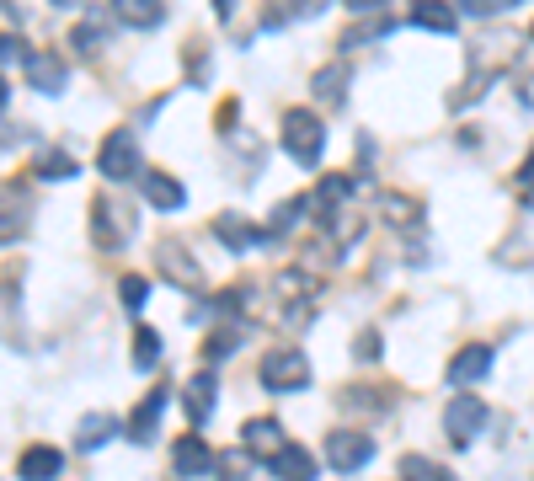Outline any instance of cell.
<instances>
[{
    "label": "cell",
    "instance_id": "cell-32",
    "mask_svg": "<svg viewBox=\"0 0 534 481\" xmlns=\"http://www.w3.org/2000/svg\"><path fill=\"white\" fill-rule=\"evenodd\" d=\"M214 11H219V22L235 27V11H241V0H214Z\"/></svg>",
    "mask_w": 534,
    "mask_h": 481
},
{
    "label": "cell",
    "instance_id": "cell-17",
    "mask_svg": "<svg viewBox=\"0 0 534 481\" xmlns=\"http://www.w3.org/2000/svg\"><path fill=\"white\" fill-rule=\"evenodd\" d=\"M241 444L257 449V455H278L289 439H284V428H278V417H251V423L241 428Z\"/></svg>",
    "mask_w": 534,
    "mask_h": 481
},
{
    "label": "cell",
    "instance_id": "cell-11",
    "mask_svg": "<svg viewBox=\"0 0 534 481\" xmlns=\"http://www.w3.org/2000/svg\"><path fill=\"white\" fill-rule=\"evenodd\" d=\"M348 198H353L348 177H321L316 193H310V214H316V220H332L337 209H348Z\"/></svg>",
    "mask_w": 534,
    "mask_h": 481
},
{
    "label": "cell",
    "instance_id": "cell-31",
    "mask_svg": "<svg viewBox=\"0 0 534 481\" xmlns=\"http://www.w3.org/2000/svg\"><path fill=\"white\" fill-rule=\"evenodd\" d=\"M27 65V59H33V49H27V43L17 38V33H0V65Z\"/></svg>",
    "mask_w": 534,
    "mask_h": 481
},
{
    "label": "cell",
    "instance_id": "cell-36",
    "mask_svg": "<svg viewBox=\"0 0 534 481\" xmlns=\"http://www.w3.org/2000/svg\"><path fill=\"white\" fill-rule=\"evenodd\" d=\"M342 6H348V11H380L385 0H342Z\"/></svg>",
    "mask_w": 534,
    "mask_h": 481
},
{
    "label": "cell",
    "instance_id": "cell-39",
    "mask_svg": "<svg viewBox=\"0 0 534 481\" xmlns=\"http://www.w3.org/2000/svg\"><path fill=\"white\" fill-rule=\"evenodd\" d=\"M54 6H75V0H54Z\"/></svg>",
    "mask_w": 534,
    "mask_h": 481
},
{
    "label": "cell",
    "instance_id": "cell-33",
    "mask_svg": "<svg viewBox=\"0 0 534 481\" xmlns=\"http://www.w3.org/2000/svg\"><path fill=\"white\" fill-rule=\"evenodd\" d=\"M374 353H380V343H374V332H364L358 337V359H374Z\"/></svg>",
    "mask_w": 534,
    "mask_h": 481
},
{
    "label": "cell",
    "instance_id": "cell-12",
    "mask_svg": "<svg viewBox=\"0 0 534 481\" xmlns=\"http://www.w3.org/2000/svg\"><path fill=\"white\" fill-rule=\"evenodd\" d=\"M278 481H316V460H310V449L305 444H284L273 455V465H267Z\"/></svg>",
    "mask_w": 534,
    "mask_h": 481
},
{
    "label": "cell",
    "instance_id": "cell-9",
    "mask_svg": "<svg viewBox=\"0 0 534 481\" xmlns=\"http://www.w3.org/2000/svg\"><path fill=\"white\" fill-rule=\"evenodd\" d=\"M171 465H177V476H203L214 471V449L198 439V433H182L177 444H171Z\"/></svg>",
    "mask_w": 534,
    "mask_h": 481
},
{
    "label": "cell",
    "instance_id": "cell-14",
    "mask_svg": "<svg viewBox=\"0 0 534 481\" xmlns=\"http://www.w3.org/2000/svg\"><path fill=\"white\" fill-rule=\"evenodd\" d=\"M214 396H219V380L214 375H193L182 391V407H187V423H209L214 412Z\"/></svg>",
    "mask_w": 534,
    "mask_h": 481
},
{
    "label": "cell",
    "instance_id": "cell-6",
    "mask_svg": "<svg viewBox=\"0 0 534 481\" xmlns=\"http://www.w3.org/2000/svg\"><path fill=\"white\" fill-rule=\"evenodd\" d=\"M97 166H102V177L107 182H123V177H145L139 172V145H134V134L129 129H113L102 139V150H97Z\"/></svg>",
    "mask_w": 534,
    "mask_h": 481
},
{
    "label": "cell",
    "instance_id": "cell-24",
    "mask_svg": "<svg viewBox=\"0 0 534 481\" xmlns=\"http://www.w3.org/2000/svg\"><path fill=\"white\" fill-rule=\"evenodd\" d=\"M316 97L321 102H342V97H348V70H342V65L316 70Z\"/></svg>",
    "mask_w": 534,
    "mask_h": 481
},
{
    "label": "cell",
    "instance_id": "cell-5",
    "mask_svg": "<svg viewBox=\"0 0 534 481\" xmlns=\"http://www.w3.org/2000/svg\"><path fill=\"white\" fill-rule=\"evenodd\" d=\"M481 428H486V401L481 396H470V391H460L444 407V433H449V444H470V439H481Z\"/></svg>",
    "mask_w": 534,
    "mask_h": 481
},
{
    "label": "cell",
    "instance_id": "cell-26",
    "mask_svg": "<svg viewBox=\"0 0 534 481\" xmlns=\"http://www.w3.org/2000/svg\"><path fill=\"white\" fill-rule=\"evenodd\" d=\"M33 172H38V177H49V182H65V177H75V161H70L65 150H43Z\"/></svg>",
    "mask_w": 534,
    "mask_h": 481
},
{
    "label": "cell",
    "instance_id": "cell-18",
    "mask_svg": "<svg viewBox=\"0 0 534 481\" xmlns=\"http://www.w3.org/2000/svg\"><path fill=\"white\" fill-rule=\"evenodd\" d=\"M161 407H166V385H161V391H150V396L134 407V417H129V439H134V444H150V439H155V423H161Z\"/></svg>",
    "mask_w": 534,
    "mask_h": 481
},
{
    "label": "cell",
    "instance_id": "cell-13",
    "mask_svg": "<svg viewBox=\"0 0 534 481\" xmlns=\"http://www.w3.org/2000/svg\"><path fill=\"white\" fill-rule=\"evenodd\" d=\"M59 471H65V455H59L54 444H33V449L22 455V465H17L22 481H54Z\"/></svg>",
    "mask_w": 534,
    "mask_h": 481
},
{
    "label": "cell",
    "instance_id": "cell-8",
    "mask_svg": "<svg viewBox=\"0 0 534 481\" xmlns=\"http://www.w3.org/2000/svg\"><path fill=\"white\" fill-rule=\"evenodd\" d=\"M486 369H492V348H486V343H465L449 359V385H454V391H470L476 380H486Z\"/></svg>",
    "mask_w": 534,
    "mask_h": 481
},
{
    "label": "cell",
    "instance_id": "cell-21",
    "mask_svg": "<svg viewBox=\"0 0 534 481\" xmlns=\"http://www.w3.org/2000/svg\"><path fill=\"white\" fill-rule=\"evenodd\" d=\"M380 209H385V220L396 230H417L422 225V204H417V198H406V193H385Z\"/></svg>",
    "mask_w": 534,
    "mask_h": 481
},
{
    "label": "cell",
    "instance_id": "cell-19",
    "mask_svg": "<svg viewBox=\"0 0 534 481\" xmlns=\"http://www.w3.org/2000/svg\"><path fill=\"white\" fill-rule=\"evenodd\" d=\"M27 75H33V86L49 91V97L65 91V59H59V54H33V59H27Z\"/></svg>",
    "mask_w": 534,
    "mask_h": 481
},
{
    "label": "cell",
    "instance_id": "cell-2",
    "mask_svg": "<svg viewBox=\"0 0 534 481\" xmlns=\"http://www.w3.org/2000/svg\"><path fill=\"white\" fill-rule=\"evenodd\" d=\"M284 150H289V161L316 166L321 150H326V123L316 113H289L284 118Z\"/></svg>",
    "mask_w": 534,
    "mask_h": 481
},
{
    "label": "cell",
    "instance_id": "cell-35",
    "mask_svg": "<svg viewBox=\"0 0 534 481\" xmlns=\"http://www.w3.org/2000/svg\"><path fill=\"white\" fill-rule=\"evenodd\" d=\"M529 182H534V150L524 155V172H518V188H529Z\"/></svg>",
    "mask_w": 534,
    "mask_h": 481
},
{
    "label": "cell",
    "instance_id": "cell-34",
    "mask_svg": "<svg viewBox=\"0 0 534 481\" xmlns=\"http://www.w3.org/2000/svg\"><path fill=\"white\" fill-rule=\"evenodd\" d=\"M518 97H524L534 107V75H518Z\"/></svg>",
    "mask_w": 534,
    "mask_h": 481
},
{
    "label": "cell",
    "instance_id": "cell-27",
    "mask_svg": "<svg viewBox=\"0 0 534 481\" xmlns=\"http://www.w3.org/2000/svg\"><path fill=\"white\" fill-rule=\"evenodd\" d=\"M155 359H161V337L150 327H139L134 332V369H155Z\"/></svg>",
    "mask_w": 534,
    "mask_h": 481
},
{
    "label": "cell",
    "instance_id": "cell-29",
    "mask_svg": "<svg viewBox=\"0 0 534 481\" xmlns=\"http://www.w3.org/2000/svg\"><path fill=\"white\" fill-rule=\"evenodd\" d=\"M70 43H75V54H97L102 49V22H81L70 33Z\"/></svg>",
    "mask_w": 534,
    "mask_h": 481
},
{
    "label": "cell",
    "instance_id": "cell-20",
    "mask_svg": "<svg viewBox=\"0 0 534 481\" xmlns=\"http://www.w3.org/2000/svg\"><path fill=\"white\" fill-rule=\"evenodd\" d=\"M113 11H118L129 27H161V22H166V6H161V0H113Z\"/></svg>",
    "mask_w": 534,
    "mask_h": 481
},
{
    "label": "cell",
    "instance_id": "cell-28",
    "mask_svg": "<svg viewBox=\"0 0 534 481\" xmlns=\"http://www.w3.org/2000/svg\"><path fill=\"white\" fill-rule=\"evenodd\" d=\"M235 348H241V332H235V327H219L214 337H209V343H203V359H225V353H235Z\"/></svg>",
    "mask_w": 534,
    "mask_h": 481
},
{
    "label": "cell",
    "instance_id": "cell-22",
    "mask_svg": "<svg viewBox=\"0 0 534 481\" xmlns=\"http://www.w3.org/2000/svg\"><path fill=\"white\" fill-rule=\"evenodd\" d=\"M113 433H118V423H113V417H107V412H91L86 423H81V433H75V444H81L86 455H91V449H102L107 439H113Z\"/></svg>",
    "mask_w": 534,
    "mask_h": 481
},
{
    "label": "cell",
    "instance_id": "cell-37",
    "mask_svg": "<svg viewBox=\"0 0 534 481\" xmlns=\"http://www.w3.org/2000/svg\"><path fill=\"white\" fill-rule=\"evenodd\" d=\"M6 97H11V86H6V75H0V107H6Z\"/></svg>",
    "mask_w": 534,
    "mask_h": 481
},
{
    "label": "cell",
    "instance_id": "cell-10",
    "mask_svg": "<svg viewBox=\"0 0 534 481\" xmlns=\"http://www.w3.org/2000/svg\"><path fill=\"white\" fill-rule=\"evenodd\" d=\"M139 188H145V198H150V209H161V214H171V209H182L187 204V188L171 172H145L139 177Z\"/></svg>",
    "mask_w": 534,
    "mask_h": 481
},
{
    "label": "cell",
    "instance_id": "cell-23",
    "mask_svg": "<svg viewBox=\"0 0 534 481\" xmlns=\"http://www.w3.org/2000/svg\"><path fill=\"white\" fill-rule=\"evenodd\" d=\"M214 471H219V481H251V455L246 449H219Z\"/></svg>",
    "mask_w": 534,
    "mask_h": 481
},
{
    "label": "cell",
    "instance_id": "cell-1",
    "mask_svg": "<svg viewBox=\"0 0 534 481\" xmlns=\"http://www.w3.org/2000/svg\"><path fill=\"white\" fill-rule=\"evenodd\" d=\"M129 236H134V209L118 204L113 193L91 198V241H97V252H118V246H129Z\"/></svg>",
    "mask_w": 534,
    "mask_h": 481
},
{
    "label": "cell",
    "instance_id": "cell-15",
    "mask_svg": "<svg viewBox=\"0 0 534 481\" xmlns=\"http://www.w3.org/2000/svg\"><path fill=\"white\" fill-rule=\"evenodd\" d=\"M412 22L428 27V33H438V38H449L454 27H460V11H454L449 0H417V6H412Z\"/></svg>",
    "mask_w": 534,
    "mask_h": 481
},
{
    "label": "cell",
    "instance_id": "cell-4",
    "mask_svg": "<svg viewBox=\"0 0 534 481\" xmlns=\"http://www.w3.org/2000/svg\"><path fill=\"white\" fill-rule=\"evenodd\" d=\"M374 460V439L364 428H332L326 433V465L332 471H364Z\"/></svg>",
    "mask_w": 534,
    "mask_h": 481
},
{
    "label": "cell",
    "instance_id": "cell-16",
    "mask_svg": "<svg viewBox=\"0 0 534 481\" xmlns=\"http://www.w3.org/2000/svg\"><path fill=\"white\" fill-rule=\"evenodd\" d=\"M214 236L230 246V252H251L257 241H267V230H257V225H246L241 214H219L214 220Z\"/></svg>",
    "mask_w": 534,
    "mask_h": 481
},
{
    "label": "cell",
    "instance_id": "cell-25",
    "mask_svg": "<svg viewBox=\"0 0 534 481\" xmlns=\"http://www.w3.org/2000/svg\"><path fill=\"white\" fill-rule=\"evenodd\" d=\"M401 481H454L438 460H422V455H406L401 460Z\"/></svg>",
    "mask_w": 534,
    "mask_h": 481
},
{
    "label": "cell",
    "instance_id": "cell-38",
    "mask_svg": "<svg viewBox=\"0 0 534 481\" xmlns=\"http://www.w3.org/2000/svg\"><path fill=\"white\" fill-rule=\"evenodd\" d=\"M524 209H534V182H529V188H524Z\"/></svg>",
    "mask_w": 534,
    "mask_h": 481
},
{
    "label": "cell",
    "instance_id": "cell-3",
    "mask_svg": "<svg viewBox=\"0 0 534 481\" xmlns=\"http://www.w3.org/2000/svg\"><path fill=\"white\" fill-rule=\"evenodd\" d=\"M262 385L267 391H305L310 385V359L300 348H273L262 359Z\"/></svg>",
    "mask_w": 534,
    "mask_h": 481
},
{
    "label": "cell",
    "instance_id": "cell-7",
    "mask_svg": "<svg viewBox=\"0 0 534 481\" xmlns=\"http://www.w3.org/2000/svg\"><path fill=\"white\" fill-rule=\"evenodd\" d=\"M155 262H161V273L171 278V284L203 289V268H198L193 257H187V246H182V241H161V246H155Z\"/></svg>",
    "mask_w": 534,
    "mask_h": 481
},
{
    "label": "cell",
    "instance_id": "cell-30",
    "mask_svg": "<svg viewBox=\"0 0 534 481\" xmlns=\"http://www.w3.org/2000/svg\"><path fill=\"white\" fill-rule=\"evenodd\" d=\"M118 300L129 305V310H139V305L150 300V284H145V278H139V273H129V278H123V284H118Z\"/></svg>",
    "mask_w": 534,
    "mask_h": 481
}]
</instances>
